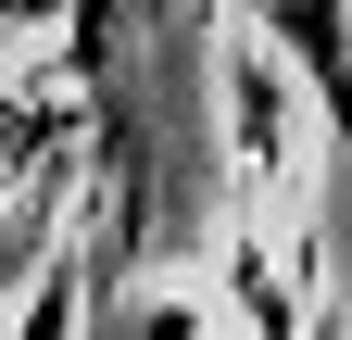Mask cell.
<instances>
[{"label":"cell","mask_w":352,"mask_h":340,"mask_svg":"<svg viewBox=\"0 0 352 340\" xmlns=\"http://www.w3.org/2000/svg\"><path fill=\"white\" fill-rule=\"evenodd\" d=\"M239 13L264 25V51L315 89L327 151H340V177H352V0H239Z\"/></svg>","instance_id":"obj_1"},{"label":"cell","mask_w":352,"mask_h":340,"mask_svg":"<svg viewBox=\"0 0 352 340\" xmlns=\"http://www.w3.org/2000/svg\"><path fill=\"white\" fill-rule=\"evenodd\" d=\"M38 13H51V0H0V25H38Z\"/></svg>","instance_id":"obj_4"},{"label":"cell","mask_w":352,"mask_h":340,"mask_svg":"<svg viewBox=\"0 0 352 340\" xmlns=\"http://www.w3.org/2000/svg\"><path fill=\"white\" fill-rule=\"evenodd\" d=\"M76 303H88V252H63V265L25 290V328L13 340H76Z\"/></svg>","instance_id":"obj_2"},{"label":"cell","mask_w":352,"mask_h":340,"mask_svg":"<svg viewBox=\"0 0 352 340\" xmlns=\"http://www.w3.org/2000/svg\"><path fill=\"white\" fill-rule=\"evenodd\" d=\"M51 139H63V114H51V101H25V89H0V177H13V164H38Z\"/></svg>","instance_id":"obj_3"}]
</instances>
